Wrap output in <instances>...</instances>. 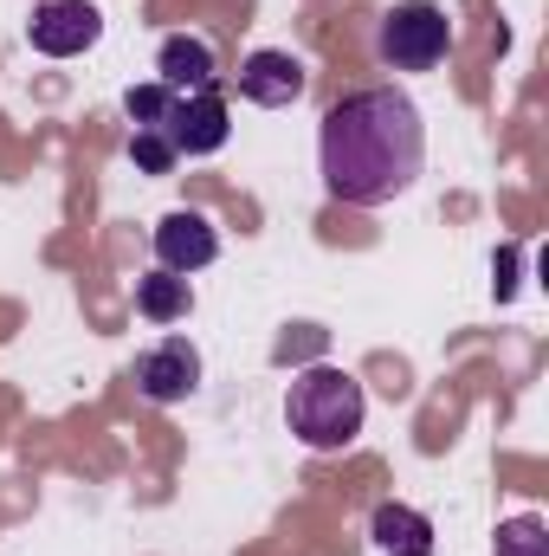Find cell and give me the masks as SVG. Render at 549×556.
I'll return each instance as SVG.
<instances>
[{"label": "cell", "mask_w": 549, "mask_h": 556, "mask_svg": "<svg viewBox=\"0 0 549 556\" xmlns=\"http://www.w3.org/2000/svg\"><path fill=\"white\" fill-rule=\"evenodd\" d=\"M426 162V124L413 111L408 91L375 85V91H349L323 111L317 130V168L323 188L349 207H388L395 194H408Z\"/></svg>", "instance_id": "cell-1"}, {"label": "cell", "mask_w": 549, "mask_h": 556, "mask_svg": "<svg viewBox=\"0 0 549 556\" xmlns=\"http://www.w3.org/2000/svg\"><path fill=\"white\" fill-rule=\"evenodd\" d=\"M362 415H369L362 382H356L349 369H330V363L304 369V376L291 382V395H284V420H291V433H297L310 453H343V446L362 433Z\"/></svg>", "instance_id": "cell-2"}, {"label": "cell", "mask_w": 549, "mask_h": 556, "mask_svg": "<svg viewBox=\"0 0 549 556\" xmlns=\"http://www.w3.org/2000/svg\"><path fill=\"white\" fill-rule=\"evenodd\" d=\"M375 52L395 72H433L452 52V20L433 0H395L375 26Z\"/></svg>", "instance_id": "cell-3"}, {"label": "cell", "mask_w": 549, "mask_h": 556, "mask_svg": "<svg viewBox=\"0 0 549 556\" xmlns=\"http://www.w3.org/2000/svg\"><path fill=\"white\" fill-rule=\"evenodd\" d=\"M220 260V233H214V220L207 214H194V207H175V214H162L155 220V266L175 278H194L207 273Z\"/></svg>", "instance_id": "cell-4"}, {"label": "cell", "mask_w": 549, "mask_h": 556, "mask_svg": "<svg viewBox=\"0 0 549 556\" xmlns=\"http://www.w3.org/2000/svg\"><path fill=\"white\" fill-rule=\"evenodd\" d=\"M98 33H104V13H98L91 0H46V7L26 20L33 52H46V59H78V52L98 46Z\"/></svg>", "instance_id": "cell-5"}, {"label": "cell", "mask_w": 549, "mask_h": 556, "mask_svg": "<svg viewBox=\"0 0 549 556\" xmlns=\"http://www.w3.org/2000/svg\"><path fill=\"white\" fill-rule=\"evenodd\" d=\"M162 130H168V142H175V155H214L220 142L233 137L227 98H220V91H175Z\"/></svg>", "instance_id": "cell-6"}, {"label": "cell", "mask_w": 549, "mask_h": 556, "mask_svg": "<svg viewBox=\"0 0 549 556\" xmlns=\"http://www.w3.org/2000/svg\"><path fill=\"white\" fill-rule=\"evenodd\" d=\"M194 382H201V356H194V343H181V337H168V343H155L149 356H137V395L155 402V408L188 402Z\"/></svg>", "instance_id": "cell-7"}, {"label": "cell", "mask_w": 549, "mask_h": 556, "mask_svg": "<svg viewBox=\"0 0 549 556\" xmlns=\"http://www.w3.org/2000/svg\"><path fill=\"white\" fill-rule=\"evenodd\" d=\"M304 85H310V72H304V59H291V52H253V59L240 65V98H246V104H266V111L297 104Z\"/></svg>", "instance_id": "cell-8"}, {"label": "cell", "mask_w": 549, "mask_h": 556, "mask_svg": "<svg viewBox=\"0 0 549 556\" xmlns=\"http://www.w3.org/2000/svg\"><path fill=\"white\" fill-rule=\"evenodd\" d=\"M155 85H168V91H220L214 46L194 39V33H168L162 52H155Z\"/></svg>", "instance_id": "cell-9"}, {"label": "cell", "mask_w": 549, "mask_h": 556, "mask_svg": "<svg viewBox=\"0 0 549 556\" xmlns=\"http://www.w3.org/2000/svg\"><path fill=\"white\" fill-rule=\"evenodd\" d=\"M369 538H375V551L382 556H433V525L413 511V505H375V518H369Z\"/></svg>", "instance_id": "cell-10"}, {"label": "cell", "mask_w": 549, "mask_h": 556, "mask_svg": "<svg viewBox=\"0 0 549 556\" xmlns=\"http://www.w3.org/2000/svg\"><path fill=\"white\" fill-rule=\"evenodd\" d=\"M137 311L149 317V324H181L188 311H194V291H188V278H175V273H155L137 278Z\"/></svg>", "instance_id": "cell-11"}, {"label": "cell", "mask_w": 549, "mask_h": 556, "mask_svg": "<svg viewBox=\"0 0 549 556\" xmlns=\"http://www.w3.org/2000/svg\"><path fill=\"white\" fill-rule=\"evenodd\" d=\"M491 556H549L544 518H511V525H498V551Z\"/></svg>", "instance_id": "cell-12"}, {"label": "cell", "mask_w": 549, "mask_h": 556, "mask_svg": "<svg viewBox=\"0 0 549 556\" xmlns=\"http://www.w3.org/2000/svg\"><path fill=\"white\" fill-rule=\"evenodd\" d=\"M130 155H137L142 175H168V168L181 162V155H175V142L162 137V130H137V137H130Z\"/></svg>", "instance_id": "cell-13"}]
</instances>
